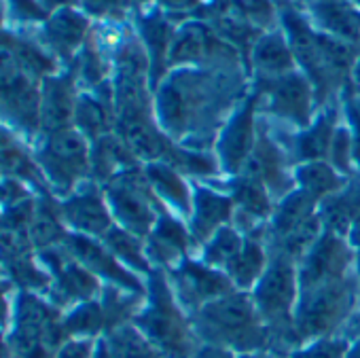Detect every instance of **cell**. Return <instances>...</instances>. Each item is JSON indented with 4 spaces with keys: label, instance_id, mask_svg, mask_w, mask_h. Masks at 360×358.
<instances>
[{
    "label": "cell",
    "instance_id": "cell-28",
    "mask_svg": "<svg viewBox=\"0 0 360 358\" xmlns=\"http://www.w3.org/2000/svg\"><path fill=\"white\" fill-rule=\"evenodd\" d=\"M255 66L263 72L274 77H282L292 72V49L286 45V41L280 34H267L261 37L255 43Z\"/></svg>",
    "mask_w": 360,
    "mask_h": 358
},
{
    "label": "cell",
    "instance_id": "cell-32",
    "mask_svg": "<svg viewBox=\"0 0 360 358\" xmlns=\"http://www.w3.org/2000/svg\"><path fill=\"white\" fill-rule=\"evenodd\" d=\"M142 37L146 41V47L150 51V60H153V77L159 79L161 70H163V64L167 62V56H169V47H172V41H174V30L172 26L159 18V15H150L142 22Z\"/></svg>",
    "mask_w": 360,
    "mask_h": 358
},
{
    "label": "cell",
    "instance_id": "cell-19",
    "mask_svg": "<svg viewBox=\"0 0 360 358\" xmlns=\"http://www.w3.org/2000/svg\"><path fill=\"white\" fill-rule=\"evenodd\" d=\"M248 163L259 172L261 181L265 183L267 189H271L274 193L282 196L290 189V178L286 176V165L282 159V151L274 144V140L261 132L255 140V148L252 155L248 159Z\"/></svg>",
    "mask_w": 360,
    "mask_h": 358
},
{
    "label": "cell",
    "instance_id": "cell-43",
    "mask_svg": "<svg viewBox=\"0 0 360 358\" xmlns=\"http://www.w3.org/2000/svg\"><path fill=\"white\" fill-rule=\"evenodd\" d=\"M85 7L96 13V15H104V13H117L123 7V0H83Z\"/></svg>",
    "mask_w": 360,
    "mask_h": 358
},
{
    "label": "cell",
    "instance_id": "cell-39",
    "mask_svg": "<svg viewBox=\"0 0 360 358\" xmlns=\"http://www.w3.org/2000/svg\"><path fill=\"white\" fill-rule=\"evenodd\" d=\"M96 341L98 339H89V337H70L58 347L56 358H91L96 350Z\"/></svg>",
    "mask_w": 360,
    "mask_h": 358
},
{
    "label": "cell",
    "instance_id": "cell-40",
    "mask_svg": "<svg viewBox=\"0 0 360 358\" xmlns=\"http://www.w3.org/2000/svg\"><path fill=\"white\" fill-rule=\"evenodd\" d=\"M81 75L83 79L89 83V85H98L104 77V66H102V60L98 56V51L94 49H87L83 53V62H81Z\"/></svg>",
    "mask_w": 360,
    "mask_h": 358
},
{
    "label": "cell",
    "instance_id": "cell-25",
    "mask_svg": "<svg viewBox=\"0 0 360 358\" xmlns=\"http://www.w3.org/2000/svg\"><path fill=\"white\" fill-rule=\"evenodd\" d=\"M316 200L309 198L305 191H292L288 193L278 210L274 212V219H271V240L278 242L282 240L284 236H288L290 231H295L301 223H305L309 217H314V208H316Z\"/></svg>",
    "mask_w": 360,
    "mask_h": 358
},
{
    "label": "cell",
    "instance_id": "cell-36",
    "mask_svg": "<svg viewBox=\"0 0 360 358\" xmlns=\"http://www.w3.org/2000/svg\"><path fill=\"white\" fill-rule=\"evenodd\" d=\"M347 341L343 337H320L311 345L297 350L290 358H345Z\"/></svg>",
    "mask_w": 360,
    "mask_h": 358
},
{
    "label": "cell",
    "instance_id": "cell-53",
    "mask_svg": "<svg viewBox=\"0 0 360 358\" xmlns=\"http://www.w3.org/2000/svg\"><path fill=\"white\" fill-rule=\"evenodd\" d=\"M356 3H360V0H356Z\"/></svg>",
    "mask_w": 360,
    "mask_h": 358
},
{
    "label": "cell",
    "instance_id": "cell-34",
    "mask_svg": "<svg viewBox=\"0 0 360 358\" xmlns=\"http://www.w3.org/2000/svg\"><path fill=\"white\" fill-rule=\"evenodd\" d=\"M0 170H9L22 176L34 174V165L26 157L22 146H18V142L5 129H0Z\"/></svg>",
    "mask_w": 360,
    "mask_h": 358
},
{
    "label": "cell",
    "instance_id": "cell-18",
    "mask_svg": "<svg viewBox=\"0 0 360 358\" xmlns=\"http://www.w3.org/2000/svg\"><path fill=\"white\" fill-rule=\"evenodd\" d=\"M138 159L129 151V146L123 142L121 136L106 134L98 140H94V148L89 151V165L98 181H112V178L129 167H136Z\"/></svg>",
    "mask_w": 360,
    "mask_h": 358
},
{
    "label": "cell",
    "instance_id": "cell-37",
    "mask_svg": "<svg viewBox=\"0 0 360 358\" xmlns=\"http://www.w3.org/2000/svg\"><path fill=\"white\" fill-rule=\"evenodd\" d=\"M66 236L68 234H64V227L60 225V221L51 212L37 215V221L32 223V238L39 246L51 248L56 242L66 240Z\"/></svg>",
    "mask_w": 360,
    "mask_h": 358
},
{
    "label": "cell",
    "instance_id": "cell-42",
    "mask_svg": "<svg viewBox=\"0 0 360 358\" xmlns=\"http://www.w3.org/2000/svg\"><path fill=\"white\" fill-rule=\"evenodd\" d=\"M13 307H15V303L9 299L7 286L0 284V331H5L11 324V320H13Z\"/></svg>",
    "mask_w": 360,
    "mask_h": 358
},
{
    "label": "cell",
    "instance_id": "cell-29",
    "mask_svg": "<svg viewBox=\"0 0 360 358\" xmlns=\"http://www.w3.org/2000/svg\"><path fill=\"white\" fill-rule=\"evenodd\" d=\"M112 358H163L136 324H121L104 335Z\"/></svg>",
    "mask_w": 360,
    "mask_h": 358
},
{
    "label": "cell",
    "instance_id": "cell-30",
    "mask_svg": "<svg viewBox=\"0 0 360 358\" xmlns=\"http://www.w3.org/2000/svg\"><path fill=\"white\" fill-rule=\"evenodd\" d=\"M75 123H77V129L85 138L98 140V138L110 134V125H112L110 106L100 98L79 96L77 108H75Z\"/></svg>",
    "mask_w": 360,
    "mask_h": 358
},
{
    "label": "cell",
    "instance_id": "cell-45",
    "mask_svg": "<svg viewBox=\"0 0 360 358\" xmlns=\"http://www.w3.org/2000/svg\"><path fill=\"white\" fill-rule=\"evenodd\" d=\"M347 236H349V244H352L354 250H356V280H358V284H360V217L354 219V223H352Z\"/></svg>",
    "mask_w": 360,
    "mask_h": 358
},
{
    "label": "cell",
    "instance_id": "cell-41",
    "mask_svg": "<svg viewBox=\"0 0 360 358\" xmlns=\"http://www.w3.org/2000/svg\"><path fill=\"white\" fill-rule=\"evenodd\" d=\"M345 104H347V115H349L352 129H354V134H352L354 163H358V167H360V102L354 96H347Z\"/></svg>",
    "mask_w": 360,
    "mask_h": 358
},
{
    "label": "cell",
    "instance_id": "cell-26",
    "mask_svg": "<svg viewBox=\"0 0 360 358\" xmlns=\"http://www.w3.org/2000/svg\"><path fill=\"white\" fill-rule=\"evenodd\" d=\"M85 32H87V20L70 9H62L47 22L45 37L56 51L70 56L83 43Z\"/></svg>",
    "mask_w": 360,
    "mask_h": 358
},
{
    "label": "cell",
    "instance_id": "cell-51",
    "mask_svg": "<svg viewBox=\"0 0 360 358\" xmlns=\"http://www.w3.org/2000/svg\"><path fill=\"white\" fill-rule=\"evenodd\" d=\"M354 328L360 333V312H358V316H356V320H354Z\"/></svg>",
    "mask_w": 360,
    "mask_h": 358
},
{
    "label": "cell",
    "instance_id": "cell-50",
    "mask_svg": "<svg viewBox=\"0 0 360 358\" xmlns=\"http://www.w3.org/2000/svg\"><path fill=\"white\" fill-rule=\"evenodd\" d=\"M354 75H356V81H358V85H360V60L356 62V68H354Z\"/></svg>",
    "mask_w": 360,
    "mask_h": 358
},
{
    "label": "cell",
    "instance_id": "cell-2",
    "mask_svg": "<svg viewBox=\"0 0 360 358\" xmlns=\"http://www.w3.org/2000/svg\"><path fill=\"white\" fill-rule=\"evenodd\" d=\"M134 324L165 358H189L195 350L191 320L180 312L161 271L150 274L148 301L136 314Z\"/></svg>",
    "mask_w": 360,
    "mask_h": 358
},
{
    "label": "cell",
    "instance_id": "cell-35",
    "mask_svg": "<svg viewBox=\"0 0 360 358\" xmlns=\"http://www.w3.org/2000/svg\"><path fill=\"white\" fill-rule=\"evenodd\" d=\"M328 157H330V165L337 170V172H343V174H352L354 167V151H352V134L345 129V127H337L335 129V136H333V142H330V151H328Z\"/></svg>",
    "mask_w": 360,
    "mask_h": 358
},
{
    "label": "cell",
    "instance_id": "cell-11",
    "mask_svg": "<svg viewBox=\"0 0 360 358\" xmlns=\"http://www.w3.org/2000/svg\"><path fill=\"white\" fill-rule=\"evenodd\" d=\"M62 221L81 236L102 238L112 227V212L102 193L94 187L81 189L62 204Z\"/></svg>",
    "mask_w": 360,
    "mask_h": 358
},
{
    "label": "cell",
    "instance_id": "cell-54",
    "mask_svg": "<svg viewBox=\"0 0 360 358\" xmlns=\"http://www.w3.org/2000/svg\"><path fill=\"white\" fill-rule=\"evenodd\" d=\"M62 3H64V0H62Z\"/></svg>",
    "mask_w": 360,
    "mask_h": 358
},
{
    "label": "cell",
    "instance_id": "cell-24",
    "mask_svg": "<svg viewBox=\"0 0 360 358\" xmlns=\"http://www.w3.org/2000/svg\"><path fill=\"white\" fill-rule=\"evenodd\" d=\"M314 18L341 41H358L360 39V15L341 0H318L311 7Z\"/></svg>",
    "mask_w": 360,
    "mask_h": 358
},
{
    "label": "cell",
    "instance_id": "cell-20",
    "mask_svg": "<svg viewBox=\"0 0 360 358\" xmlns=\"http://www.w3.org/2000/svg\"><path fill=\"white\" fill-rule=\"evenodd\" d=\"M144 174L148 178L153 191L163 202L174 206L180 215H191V210H193L191 191H189L187 183L180 178V174L172 165H167L163 161H155V163L146 165Z\"/></svg>",
    "mask_w": 360,
    "mask_h": 358
},
{
    "label": "cell",
    "instance_id": "cell-10",
    "mask_svg": "<svg viewBox=\"0 0 360 358\" xmlns=\"http://www.w3.org/2000/svg\"><path fill=\"white\" fill-rule=\"evenodd\" d=\"M64 244L66 250L94 276L104 278L108 284L125 288L129 293H138V295L144 293V286L138 280V276H134L104 244L81 234H68Z\"/></svg>",
    "mask_w": 360,
    "mask_h": 358
},
{
    "label": "cell",
    "instance_id": "cell-27",
    "mask_svg": "<svg viewBox=\"0 0 360 358\" xmlns=\"http://www.w3.org/2000/svg\"><path fill=\"white\" fill-rule=\"evenodd\" d=\"M102 244L127 267V269H136L142 274H150V261L146 255V246H142L140 238L123 227L112 225L104 236H102Z\"/></svg>",
    "mask_w": 360,
    "mask_h": 358
},
{
    "label": "cell",
    "instance_id": "cell-23",
    "mask_svg": "<svg viewBox=\"0 0 360 358\" xmlns=\"http://www.w3.org/2000/svg\"><path fill=\"white\" fill-rule=\"evenodd\" d=\"M335 129H337V110L330 108L314 125H309L303 134L297 136V142H295L297 159L303 161V163H307V161H324V157L330 151Z\"/></svg>",
    "mask_w": 360,
    "mask_h": 358
},
{
    "label": "cell",
    "instance_id": "cell-49",
    "mask_svg": "<svg viewBox=\"0 0 360 358\" xmlns=\"http://www.w3.org/2000/svg\"><path fill=\"white\" fill-rule=\"evenodd\" d=\"M238 358H269V356H265L261 352H250V354H240Z\"/></svg>",
    "mask_w": 360,
    "mask_h": 358
},
{
    "label": "cell",
    "instance_id": "cell-6",
    "mask_svg": "<svg viewBox=\"0 0 360 358\" xmlns=\"http://www.w3.org/2000/svg\"><path fill=\"white\" fill-rule=\"evenodd\" d=\"M39 163L58 193L72 191L91 170L87 138L72 127L51 132L39 153Z\"/></svg>",
    "mask_w": 360,
    "mask_h": 358
},
{
    "label": "cell",
    "instance_id": "cell-12",
    "mask_svg": "<svg viewBox=\"0 0 360 358\" xmlns=\"http://www.w3.org/2000/svg\"><path fill=\"white\" fill-rule=\"evenodd\" d=\"M255 100H250L227 125V129L221 136L219 153L221 163L227 172H242L248 163L252 148H255Z\"/></svg>",
    "mask_w": 360,
    "mask_h": 358
},
{
    "label": "cell",
    "instance_id": "cell-21",
    "mask_svg": "<svg viewBox=\"0 0 360 358\" xmlns=\"http://www.w3.org/2000/svg\"><path fill=\"white\" fill-rule=\"evenodd\" d=\"M225 269H227V276L233 282V286H238L242 290L257 286V282L261 280V276L267 269V257H265L261 240L255 236L244 238L242 250L233 257V261Z\"/></svg>",
    "mask_w": 360,
    "mask_h": 358
},
{
    "label": "cell",
    "instance_id": "cell-8",
    "mask_svg": "<svg viewBox=\"0 0 360 358\" xmlns=\"http://www.w3.org/2000/svg\"><path fill=\"white\" fill-rule=\"evenodd\" d=\"M172 290L185 307L198 312L202 305L231 293L233 282L217 267L195 261H183L172 274Z\"/></svg>",
    "mask_w": 360,
    "mask_h": 358
},
{
    "label": "cell",
    "instance_id": "cell-22",
    "mask_svg": "<svg viewBox=\"0 0 360 358\" xmlns=\"http://www.w3.org/2000/svg\"><path fill=\"white\" fill-rule=\"evenodd\" d=\"M295 178H297L301 191H305L316 202H322V200L339 193L345 187L341 174L326 161H307V163L299 165L295 172Z\"/></svg>",
    "mask_w": 360,
    "mask_h": 358
},
{
    "label": "cell",
    "instance_id": "cell-16",
    "mask_svg": "<svg viewBox=\"0 0 360 358\" xmlns=\"http://www.w3.org/2000/svg\"><path fill=\"white\" fill-rule=\"evenodd\" d=\"M77 98L70 79H47L41 94V125L51 134L70 127L75 121Z\"/></svg>",
    "mask_w": 360,
    "mask_h": 358
},
{
    "label": "cell",
    "instance_id": "cell-52",
    "mask_svg": "<svg viewBox=\"0 0 360 358\" xmlns=\"http://www.w3.org/2000/svg\"><path fill=\"white\" fill-rule=\"evenodd\" d=\"M0 20H3V5H0Z\"/></svg>",
    "mask_w": 360,
    "mask_h": 358
},
{
    "label": "cell",
    "instance_id": "cell-44",
    "mask_svg": "<svg viewBox=\"0 0 360 358\" xmlns=\"http://www.w3.org/2000/svg\"><path fill=\"white\" fill-rule=\"evenodd\" d=\"M189 358H233V354H231V350H227V347L206 343V345H202V347H195L193 354H191Z\"/></svg>",
    "mask_w": 360,
    "mask_h": 358
},
{
    "label": "cell",
    "instance_id": "cell-33",
    "mask_svg": "<svg viewBox=\"0 0 360 358\" xmlns=\"http://www.w3.org/2000/svg\"><path fill=\"white\" fill-rule=\"evenodd\" d=\"M242 244H244V238L236 229L225 225L206 242L202 259L210 267H217V269L227 267L233 261V257L242 250Z\"/></svg>",
    "mask_w": 360,
    "mask_h": 358
},
{
    "label": "cell",
    "instance_id": "cell-48",
    "mask_svg": "<svg viewBox=\"0 0 360 358\" xmlns=\"http://www.w3.org/2000/svg\"><path fill=\"white\" fill-rule=\"evenodd\" d=\"M345 358H360V339L352 345V347H347V354H345Z\"/></svg>",
    "mask_w": 360,
    "mask_h": 358
},
{
    "label": "cell",
    "instance_id": "cell-1",
    "mask_svg": "<svg viewBox=\"0 0 360 358\" xmlns=\"http://www.w3.org/2000/svg\"><path fill=\"white\" fill-rule=\"evenodd\" d=\"M193 333L210 345H221L242 354L269 347L271 333L261 318L252 297L244 293H227L198 312L191 318Z\"/></svg>",
    "mask_w": 360,
    "mask_h": 358
},
{
    "label": "cell",
    "instance_id": "cell-3",
    "mask_svg": "<svg viewBox=\"0 0 360 358\" xmlns=\"http://www.w3.org/2000/svg\"><path fill=\"white\" fill-rule=\"evenodd\" d=\"M297 288L299 274L295 271V261L282 252H276L252 295V301L271 333V343L274 339L282 341L286 347H290V343H299L292 318Z\"/></svg>",
    "mask_w": 360,
    "mask_h": 358
},
{
    "label": "cell",
    "instance_id": "cell-17",
    "mask_svg": "<svg viewBox=\"0 0 360 358\" xmlns=\"http://www.w3.org/2000/svg\"><path fill=\"white\" fill-rule=\"evenodd\" d=\"M231 200L240 206L244 221H263L271 217V202L265 183L261 181L259 172L246 163L242 174L231 183Z\"/></svg>",
    "mask_w": 360,
    "mask_h": 358
},
{
    "label": "cell",
    "instance_id": "cell-14",
    "mask_svg": "<svg viewBox=\"0 0 360 358\" xmlns=\"http://www.w3.org/2000/svg\"><path fill=\"white\" fill-rule=\"evenodd\" d=\"M191 236L198 242H208L233 215V200L212 189L198 187L191 210Z\"/></svg>",
    "mask_w": 360,
    "mask_h": 358
},
{
    "label": "cell",
    "instance_id": "cell-38",
    "mask_svg": "<svg viewBox=\"0 0 360 358\" xmlns=\"http://www.w3.org/2000/svg\"><path fill=\"white\" fill-rule=\"evenodd\" d=\"M24 75H26V70L22 68L15 49H11V47L5 45V43H0V91L9 89V87H11L13 83H18Z\"/></svg>",
    "mask_w": 360,
    "mask_h": 358
},
{
    "label": "cell",
    "instance_id": "cell-4",
    "mask_svg": "<svg viewBox=\"0 0 360 358\" xmlns=\"http://www.w3.org/2000/svg\"><path fill=\"white\" fill-rule=\"evenodd\" d=\"M356 284L347 278L328 282L301 293V301L295 312V331L299 341L320 339L335 331L352 312Z\"/></svg>",
    "mask_w": 360,
    "mask_h": 358
},
{
    "label": "cell",
    "instance_id": "cell-46",
    "mask_svg": "<svg viewBox=\"0 0 360 358\" xmlns=\"http://www.w3.org/2000/svg\"><path fill=\"white\" fill-rule=\"evenodd\" d=\"M159 3L169 11H191L202 3V0H159Z\"/></svg>",
    "mask_w": 360,
    "mask_h": 358
},
{
    "label": "cell",
    "instance_id": "cell-9",
    "mask_svg": "<svg viewBox=\"0 0 360 358\" xmlns=\"http://www.w3.org/2000/svg\"><path fill=\"white\" fill-rule=\"evenodd\" d=\"M352 263V250L343 244L341 236L324 231L318 242L303 257L299 274V288L309 290L328 282L345 278V271Z\"/></svg>",
    "mask_w": 360,
    "mask_h": 358
},
{
    "label": "cell",
    "instance_id": "cell-13",
    "mask_svg": "<svg viewBox=\"0 0 360 358\" xmlns=\"http://www.w3.org/2000/svg\"><path fill=\"white\" fill-rule=\"evenodd\" d=\"M269 100L271 110L297 125H307L309 108H311V91L309 83L295 72L269 79Z\"/></svg>",
    "mask_w": 360,
    "mask_h": 358
},
{
    "label": "cell",
    "instance_id": "cell-7",
    "mask_svg": "<svg viewBox=\"0 0 360 358\" xmlns=\"http://www.w3.org/2000/svg\"><path fill=\"white\" fill-rule=\"evenodd\" d=\"M43 261L53 274V301L56 305H79L83 301H91L100 293L98 276L85 269L68 250L45 248Z\"/></svg>",
    "mask_w": 360,
    "mask_h": 358
},
{
    "label": "cell",
    "instance_id": "cell-15",
    "mask_svg": "<svg viewBox=\"0 0 360 358\" xmlns=\"http://www.w3.org/2000/svg\"><path fill=\"white\" fill-rule=\"evenodd\" d=\"M191 234L169 215L161 212L153 231L146 240V255L148 261L159 265H174L191 246Z\"/></svg>",
    "mask_w": 360,
    "mask_h": 358
},
{
    "label": "cell",
    "instance_id": "cell-5",
    "mask_svg": "<svg viewBox=\"0 0 360 358\" xmlns=\"http://www.w3.org/2000/svg\"><path fill=\"white\" fill-rule=\"evenodd\" d=\"M106 202L119 227L136 234L138 238L148 236L159 219L155 206L157 198L144 172L129 167L117 174L106 183Z\"/></svg>",
    "mask_w": 360,
    "mask_h": 358
},
{
    "label": "cell",
    "instance_id": "cell-47",
    "mask_svg": "<svg viewBox=\"0 0 360 358\" xmlns=\"http://www.w3.org/2000/svg\"><path fill=\"white\" fill-rule=\"evenodd\" d=\"M91 358H112V354H110L108 343H106V339H104V337H98V341H96V350H94V356H91Z\"/></svg>",
    "mask_w": 360,
    "mask_h": 358
},
{
    "label": "cell",
    "instance_id": "cell-31",
    "mask_svg": "<svg viewBox=\"0 0 360 358\" xmlns=\"http://www.w3.org/2000/svg\"><path fill=\"white\" fill-rule=\"evenodd\" d=\"M62 326L66 331V337H89L98 339L102 331H106V318L102 303L91 299L75 305L66 316H62Z\"/></svg>",
    "mask_w": 360,
    "mask_h": 358
}]
</instances>
